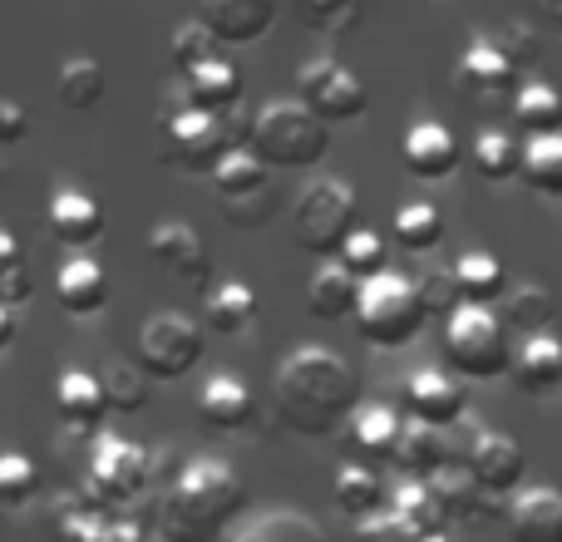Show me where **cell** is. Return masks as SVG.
Listing matches in <instances>:
<instances>
[{"instance_id":"cell-1","label":"cell","mask_w":562,"mask_h":542,"mask_svg":"<svg viewBox=\"0 0 562 542\" xmlns=\"http://www.w3.org/2000/svg\"><path fill=\"white\" fill-rule=\"evenodd\" d=\"M272 405L286 434L296 439H330L346 429L360 405V375L340 350L330 346H296L277 365Z\"/></svg>"},{"instance_id":"cell-2","label":"cell","mask_w":562,"mask_h":542,"mask_svg":"<svg viewBox=\"0 0 562 542\" xmlns=\"http://www.w3.org/2000/svg\"><path fill=\"white\" fill-rule=\"evenodd\" d=\"M247 508V488L223 459H188L154 513L158 542H217Z\"/></svg>"},{"instance_id":"cell-3","label":"cell","mask_w":562,"mask_h":542,"mask_svg":"<svg viewBox=\"0 0 562 542\" xmlns=\"http://www.w3.org/2000/svg\"><path fill=\"white\" fill-rule=\"evenodd\" d=\"M247 148L272 173H301V168H316L330 154V124H321L301 99H272L247 124Z\"/></svg>"},{"instance_id":"cell-4","label":"cell","mask_w":562,"mask_h":542,"mask_svg":"<svg viewBox=\"0 0 562 542\" xmlns=\"http://www.w3.org/2000/svg\"><path fill=\"white\" fill-rule=\"evenodd\" d=\"M356 217H360V203H356V188L346 183V178H311L306 188H301L296 207H291V237H296L301 252L311 257H336L340 242H346L350 233H356Z\"/></svg>"},{"instance_id":"cell-5","label":"cell","mask_w":562,"mask_h":542,"mask_svg":"<svg viewBox=\"0 0 562 542\" xmlns=\"http://www.w3.org/2000/svg\"><path fill=\"white\" fill-rule=\"evenodd\" d=\"M425 306H419V286L400 271H380V276L360 281V306H356V330L366 346L375 350H400L419 336L425 326Z\"/></svg>"},{"instance_id":"cell-6","label":"cell","mask_w":562,"mask_h":542,"mask_svg":"<svg viewBox=\"0 0 562 542\" xmlns=\"http://www.w3.org/2000/svg\"><path fill=\"white\" fill-rule=\"evenodd\" d=\"M445 360L464 380H498L514 365V340H508L504 316L488 306H459L445 320Z\"/></svg>"},{"instance_id":"cell-7","label":"cell","mask_w":562,"mask_h":542,"mask_svg":"<svg viewBox=\"0 0 562 542\" xmlns=\"http://www.w3.org/2000/svg\"><path fill=\"white\" fill-rule=\"evenodd\" d=\"M154 468H148V449H138L134 439H119L99 429L89 439V454H85V494L94 508H124L134 504L138 494L148 488Z\"/></svg>"},{"instance_id":"cell-8","label":"cell","mask_w":562,"mask_h":542,"mask_svg":"<svg viewBox=\"0 0 562 542\" xmlns=\"http://www.w3.org/2000/svg\"><path fill=\"white\" fill-rule=\"evenodd\" d=\"M164 138H168V158L183 173H213L243 144V134L233 128V114H207V109H193V104H178L164 118Z\"/></svg>"},{"instance_id":"cell-9","label":"cell","mask_w":562,"mask_h":542,"mask_svg":"<svg viewBox=\"0 0 562 542\" xmlns=\"http://www.w3.org/2000/svg\"><path fill=\"white\" fill-rule=\"evenodd\" d=\"M518 84H524V75H518V65L494 39H474L454 65V94H459V104L474 109V114H488V118L508 114L518 99Z\"/></svg>"},{"instance_id":"cell-10","label":"cell","mask_w":562,"mask_h":542,"mask_svg":"<svg viewBox=\"0 0 562 542\" xmlns=\"http://www.w3.org/2000/svg\"><path fill=\"white\" fill-rule=\"evenodd\" d=\"M296 99L321 118V124H356V118L370 109V94H366V84H360V75L330 55L301 65Z\"/></svg>"},{"instance_id":"cell-11","label":"cell","mask_w":562,"mask_h":542,"mask_svg":"<svg viewBox=\"0 0 562 542\" xmlns=\"http://www.w3.org/2000/svg\"><path fill=\"white\" fill-rule=\"evenodd\" d=\"M203 360V330L183 310H154L138 330V365L154 380H183Z\"/></svg>"},{"instance_id":"cell-12","label":"cell","mask_w":562,"mask_h":542,"mask_svg":"<svg viewBox=\"0 0 562 542\" xmlns=\"http://www.w3.org/2000/svg\"><path fill=\"white\" fill-rule=\"evenodd\" d=\"M459 464H464L469 478H474L484 494H494V498L518 494V488H524V468H528L524 449H518L508 434H494V429H474Z\"/></svg>"},{"instance_id":"cell-13","label":"cell","mask_w":562,"mask_h":542,"mask_svg":"<svg viewBox=\"0 0 562 542\" xmlns=\"http://www.w3.org/2000/svg\"><path fill=\"white\" fill-rule=\"evenodd\" d=\"M45 227L59 247H69V252H89V247L104 237L109 217H104V203H99L89 188L65 183V188H55V197H49Z\"/></svg>"},{"instance_id":"cell-14","label":"cell","mask_w":562,"mask_h":542,"mask_svg":"<svg viewBox=\"0 0 562 542\" xmlns=\"http://www.w3.org/2000/svg\"><path fill=\"white\" fill-rule=\"evenodd\" d=\"M198 20L217 45H257L277 25V0H198Z\"/></svg>"},{"instance_id":"cell-15","label":"cell","mask_w":562,"mask_h":542,"mask_svg":"<svg viewBox=\"0 0 562 542\" xmlns=\"http://www.w3.org/2000/svg\"><path fill=\"white\" fill-rule=\"evenodd\" d=\"M400 163L419 183H439V178H449L459 168V138L445 124H435V118H419L400 138Z\"/></svg>"},{"instance_id":"cell-16","label":"cell","mask_w":562,"mask_h":542,"mask_svg":"<svg viewBox=\"0 0 562 542\" xmlns=\"http://www.w3.org/2000/svg\"><path fill=\"white\" fill-rule=\"evenodd\" d=\"M148 262L164 267L173 281H188V286H203L207 271H213L203 237L188 223H158L154 233H148Z\"/></svg>"},{"instance_id":"cell-17","label":"cell","mask_w":562,"mask_h":542,"mask_svg":"<svg viewBox=\"0 0 562 542\" xmlns=\"http://www.w3.org/2000/svg\"><path fill=\"white\" fill-rule=\"evenodd\" d=\"M400 434H405V425H400V415L390 405H356V415L346 419V449L356 464H395V449H400Z\"/></svg>"},{"instance_id":"cell-18","label":"cell","mask_w":562,"mask_h":542,"mask_svg":"<svg viewBox=\"0 0 562 542\" xmlns=\"http://www.w3.org/2000/svg\"><path fill=\"white\" fill-rule=\"evenodd\" d=\"M469 399H464V385L449 375H439V370H419V375H409L405 385V415L419 419V425H435V429H454L459 419H464Z\"/></svg>"},{"instance_id":"cell-19","label":"cell","mask_w":562,"mask_h":542,"mask_svg":"<svg viewBox=\"0 0 562 542\" xmlns=\"http://www.w3.org/2000/svg\"><path fill=\"white\" fill-rule=\"evenodd\" d=\"M508 538L514 542H562V494L558 488H518L508 494Z\"/></svg>"},{"instance_id":"cell-20","label":"cell","mask_w":562,"mask_h":542,"mask_svg":"<svg viewBox=\"0 0 562 542\" xmlns=\"http://www.w3.org/2000/svg\"><path fill=\"white\" fill-rule=\"evenodd\" d=\"M55 415L65 429L94 439L99 429H104V415H109V399H104L99 375H89V370H65L55 385Z\"/></svg>"},{"instance_id":"cell-21","label":"cell","mask_w":562,"mask_h":542,"mask_svg":"<svg viewBox=\"0 0 562 542\" xmlns=\"http://www.w3.org/2000/svg\"><path fill=\"white\" fill-rule=\"evenodd\" d=\"M55 301L69 316H99L109 306V271L89 252H75L55 271Z\"/></svg>"},{"instance_id":"cell-22","label":"cell","mask_w":562,"mask_h":542,"mask_svg":"<svg viewBox=\"0 0 562 542\" xmlns=\"http://www.w3.org/2000/svg\"><path fill=\"white\" fill-rule=\"evenodd\" d=\"M183 104L207 109V114H233L243 104V75H237L233 59L207 55L198 69L183 75Z\"/></svg>"},{"instance_id":"cell-23","label":"cell","mask_w":562,"mask_h":542,"mask_svg":"<svg viewBox=\"0 0 562 542\" xmlns=\"http://www.w3.org/2000/svg\"><path fill=\"white\" fill-rule=\"evenodd\" d=\"M429 488H435L449 523H488V518L498 513V498L484 494V488L469 478L464 464H445L439 474H429Z\"/></svg>"},{"instance_id":"cell-24","label":"cell","mask_w":562,"mask_h":542,"mask_svg":"<svg viewBox=\"0 0 562 542\" xmlns=\"http://www.w3.org/2000/svg\"><path fill=\"white\" fill-rule=\"evenodd\" d=\"M514 385L524 395H548V389L562 385V340L538 330V336H524L514 350V365H508Z\"/></svg>"},{"instance_id":"cell-25","label":"cell","mask_w":562,"mask_h":542,"mask_svg":"<svg viewBox=\"0 0 562 542\" xmlns=\"http://www.w3.org/2000/svg\"><path fill=\"white\" fill-rule=\"evenodd\" d=\"M252 385L237 375H207L203 389H198V415H203V425L223 429V434H233V429H243L247 419H252Z\"/></svg>"},{"instance_id":"cell-26","label":"cell","mask_w":562,"mask_h":542,"mask_svg":"<svg viewBox=\"0 0 562 542\" xmlns=\"http://www.w3.org/2000/svg\"><path fill=\"white\" fill-rule=\"evenodd\" d=\"M360 306V281L340 262H321L306 281V310L316 320H346Z\"/></svg>"},{"instance_id":"cell-27","label":"cell","mask_w":562,"mask_h":542,"mask_svg":"<svg viewBox=\"0 0 562 542\" xmlns=\"http://www.w3.org/2000/svg\"><path fill=\"white\" fill-rule=\"evenodd\" d=\"M395 464L405 468L409 478H429V474H439L445 464H459V454H454V444H449V429H435V425L409 419L405 434H400Z\"/></svg>"},{"instance_id":"cell-28","label":"cell","mask_w":562,"mask_h":542,"mask_svg":"<svg viewBox=\"0 0 562 542\" xmlns=\"http://www.w3.org/2000/svg\"><path fill=\"white\" fill-rule=\"evenodd\" d=\"M336 508L346 518H375V513H385L390 508V488H385V478H380V468H370V464H356L350 459L346 468L336 474Z\"/></svg>"},{"instance_id":"cell-29","label":"cell","mask_w":562,"mask_h":542,"mask_svg":"<svg viewBox=\"0 0 562 542\" xmlns=\"http://www.w3.org/2000/svg\"><path fill=\"white\" fill-rule=\"evenodd\" d=\"M203 320L217 336H243L257 320V291L247 281H217L203 296Z\"/></svg>"},{"instance_id":"cell-30","label":"cell","mask_w":562,"mask_h":542,"mask_svg":"<svg viewBox=\"0 0 562 542\" xmlns=\"http://www.w3.org/2000/svg\"><path fill=\"white\" fill-rule=\"evenodd\" d=\"M454 281L464 306H494L508 296V267L494 252H464L454 262Z\"/></svg>"},{"instance_id":"cell-31","label":"cell","mask_w":562,"mask_h":542,"mask_svg":"<svg viewBox=\"0 0 562 542\" xmlns=\"http://www.w3.org/2000/svg\"><path fill=\"white\" fill-rule=\"evenodd\" d=\"M207 183H213L217 203H233V197H252V193H262V188L272 183V168H267L262 158L252 154V148L237 144L233 154H227L223 163H217L213 173H207Z\"/></svg>"},{"instance_id":"cell-32","label":"cell","mask_w":562,"mask_h":542,"mask_svg":"<svg viewBox=\"0 0 562 542\" xmlns=\"http://www.w3.org/2000/svg\"><path fill=\"white\" fill-rule=\"evenodd\" d=\"M390 513H395L415 538H439V533L449 528V518H445V508H439V498H435V488H429V478L400 484L395 494H390Z\"/></svg>"},{"instance_id":"cell-33","label":"cell","mask_w":562,"mask_h":542,"mask_svg":"<svg viewBox=\"0 0 562 542\" xmlns=\"http://www.w3.org/2000/svg\"><path fill=\"white\" fill-rule=\"evenodd\" d=\"M104 84H109L104 65H99V59H89V55L65 59V65H59V75H55V94H59V104H65L69 114H89V109H99Z\"/></svg>"},{"instance_id":"cell-34","label":"cell","mask_w":562,"mask_h":542,"mask_svg":"<svg viewBox=\"0 0 562 542\" xmlns=\"http://www.w3.org/2000/svg\"><path fill=\"white\" fill-rule=\"evenodd\" d=\"M553 316H558V301L543 281H518V286H508V296H504V326L508 330L538 336V330H548Z\"/></svg>"},{"instance_id":"cell-35","label":"cell","mask_w":562,"mask_h":542,"mask_svg":"<svg viewBox=\"0 0 562 542\" xmlns=\"http://www.w3.org/2000/svg\"><path fill=\"white\" fill-rule=\"evenodd\" d=\"M514 124L524 138H548V134H562V94L548 84H524L514 99Z\"/></svg>"},{"instance_id":"cell-36","label":"cell","mask_w":562,"mask_h":542,"mask_svg":"<svg viewBox=\"0 0 562 542\" xmlns=\"http://www.w3.org/2000/svg\"><path fill=\"white\" fill-rule=\"evenodd\" d=\"M233 542H330V533L296 508H272V513L252 518Z\"/></svg>"},{"instance_id":"cell-37","label":"cell","mask_w":562,"mask_h":542,"mask_svg":"<svg viewBox=\"0 0 562 542\" xmlns=\"http://www.w3.org/2000/svg\"><path fill=\"white\" fill-rule=\"evenodd\" d=\"M518 178H524L538 197H562V134L528 138L524 163H518Z\"/></svg>"},{"instance_id":"cell-38","label":"cell","mask_w":562,"mask_h":542,"mask_svg":"<svg viewBox=\"0 0 562 542\" xmlns=\"http://www.w3.org/2000/svg\"><path fill=\"white\" fill-rule=\"evenodd\" d=\"M469 158H474L479 178H488V183H508V178H518L524 148H518V138L508 134V128H484V134L469 144Z\"/></svg>"},{"instance_id":"cell-39","label":"cell","mask_w":562,"mask_h":542,"mask_svg":"<svg viewBox=\"0 0 562 542\" xmlns=\"http://www.w3.org/2000/svg\"><path fill=\"white\" fill-rule=\"evenodd\" d=\"M395 242L405 247V252H415V257L435 252V247L445 242V217H439V207H429V203H405V207L395 213Z\"/></svg>"},{"instance_id":"cell-40","label":"cell","mask_w":562,"mask_h":542,"mask_svg":"<svg viewBox=\"0 0 562 542\" xmlns=\"http://www.w3.org/2000/svg\"><path fill=\"white\" fill-rule=\"evenodd\" d=\"M370 0H291V15L306 30H321V35H346V30L360 25Z\"/></svg>"},{"instance_id":"cell-41","label":"cell","mask_w":562,"mask_h":542,"mask_svg":"<svg viewBox=\"0 0 562 542\" xmlns=\"http://www.w3.org/2000/svg\"><path fill=\"white\" fill-rule=\"evenodd\" d=\"M40 464L30 454H20V449H5L0 454V508H25L40 498Z\"/></svg>"},{"instance_id":"cell-42","label":"cell","mask_w":562,"mask_h":542,"mask_svg":"<svg viewBox=\"0 0 562 542\" xmlns=\"http://www.w3.org/2000/svg\"><path fill=\"white\" fill-rule=\"evenodd\" d=\"M148 370L144 365H128V360H114V365L99 375V385H104V399L109 409H119V415H134V409L148 405Z\"/></svg>"},{"instance_id":"cell-43","label":"cell","mask_w":562,"mask_h":542,"mask_svg":"<svg viewBox=\"0 0 562 542\" xmlns=\"http://www.w3.org/2000/svg\"><path fill=\"white\" fill-rule=\"evenodd\" d=\"M336 262L346 267L356 281H370V276H380V271H390V247H385V237H380V233H370V227H356V233L340 242Z\"/></svg>"},{"instance_id":"cell-44","label":"cell","mask_w":562,"mask_h":542,"mask_svg":"<svg viewBox=\"0 0 562 542\" xmlns=\"http://www.w3.org/2000/svg\"><path fill=\"white\" fill-rule=\"evenodd\" d=\"M49 542H109V508L65 504L49 528Z\"/></svg>"},{"instance_id":"cell-45","label":"cell","mask_w":562,"mask_h":542,"mask_svg":"<svg viewBox=\"0 0 562 542\" xmlns=\"http://www.w3.org/2000/svg\"><path fill=\"white\" fill-rule=\"evenodd\" d=\"M213 30L203 25V20H188V25H178L173 30V39H168V59H173V69H178V79L188 75V69H198L207 55H213Z\"/></svg>"},{"instance_id":"cell-46","label":"cell","mask_w":562,"mask_h":542,"mask_svg":"<svg viewBox=\"0 0 562 542\" xmlns=\"http://www.w3.org/2000/svg\"><path fill=\"white\" fill-rule=\"evenodd\" d=\"M419 286V306H425V316L429 320H449L459 306H464V296H459V281H454V271H429V276H419L415 281Z\"/></svg>"},{"instance_id":"cell-47","label":"cell","mask_w":562,"mask_h":542,"mask_svg":"<svg viewBox=\"0 0 562 542\" xmlns=\"http://www.w3.org/2000/svg\"><path fill=\"white\" fill-rule=\"evenodd\" d=\"M272 213H277L272 188H262V193H252V197H233V203H223L227 227H243V233H252V227H267V223H272Z\"/></svg>"},{"instance_id":"cell-48","label":"cell","mask_w":562,"mask_h":542,"mask_svg":"<svg viewBox=\"0 0 562 542\" xmlns=\"http://www.w3.org/2000/svg\"><path fill=\"white\" fill-rule=\"evenodd\" d=\"M494 45L504 49L508 59H514V65H518V75H528V69H533L538 59H543V45H538V35H533V30H528V25H518V20L504 30V35L494 39Z\"/></svg>"},{"instance_id":"cell-49","label":"cell","mask_w":562,"mask_h":542,"mask_svg":"<svg viewBox=\"0 0 562 542\" xmlns=\"http://www.w3.org/2000/svg\"><path fill=\"white\" fill-rule=\"evenodd\" d=\"M356 542H419V538L385 508V513H375V518H360V523H356Z\"/></svg>"},{"instance_id":"cell-50","label":"cell","mask_w":562,"mask_h":542,"mask_svg":"<svg viewBox=\"0 0 562 542\" xmlns=\"http://www.w3.org/2000/svg\"><path fill=\"white\" fill-rule=\"evenodd\" d=\"M30 296H35L30 271L25 267H0V301H5V306H25Z\"/></svg>"},{"instance_id":"cell-51","label":"cell","mask_w":562,"mask_h":542,"mask_svg":"<svg viewBox=\"0 0 562 542\" xmlns=\"http://www.w3.org/2000/svg\"><path fill=\"white\" fill-rule=\"evenodd\" d=\"M158 533L144 518H109V542H154Z\"/></svg>"},{"instance_id":"cell-52","label":"cell","mask_w":562,"mask_h":542,"mask_svg":"<svg viewBox=\"0 0 562 542\" xmlns=\"http://www.w3.org/2000/svg\"><path fill=\"white\" fill-rule=\"evenodd\" d=\"M20 138H25V109L0 94V144H20Z\"/></svg>"},{"instance_id":"cell-53","label":"cell","mask_w":562,"mask_h":542,"mask_svg":"<svg viewBox=\"0 0 562 542\" xmlns=\"http://www.w3.org/2000/svg\"><path fill=\"white\" fill-rule=\"evenodd\" d=\"M0 267H25V247L10 227H0Z\"/></svg>"},{"instance_id":"cell-54","label":"cell","mask_w":562,"mask_h":542,"mask_svg":"<svg viewBox=\"0 0 562 542\" xmlns=\"http://www.w3.org/2000/svg\"><path fill=\"white\" fill-rule=\"evenodd\" d=\"M15 336H20V320H15V306H5L0 301V355H5L10 346H15Z\"/></svg>"},{"instance_id":"cell-55","label":"cell","mask_w":562,"mask_h":542,"mask_svg":"<svg viewBox=\"0 0 562 542\" xmlns=\"http://www.w3.org/2000/svg\"><path fill=\"white\" fill-rule=\"evenodd\" d=\"M538 5H543V15L553 20V25L562 30V0H538Z\"/></svg>"},{"instance_id":"cell-56","label":"cell","mask_w":562,"mask_h":542,"mask_svg":"<svg viewBox=\"0 0 562 542\" xmlns=\"http://www.w3.org/2000/svg\"><path fill=\"white\" fill-rule=\"evenodd\" d=\"M419 542H445V533H439V538H419Z\"/></svg>"},{"instance_id":"cell-57","label":"cell","mask_w":562,"mask_h":542,"mask_svg":"<svg viewBox=\"0 0 562 542\" xmlns=\"http://www.w3.org/2000/svg\"><path fill=\"white\" fill-rule=\"evenodd\" d=\"M154 542H158V538H154Z\"/></svg>"}]
</instances>
